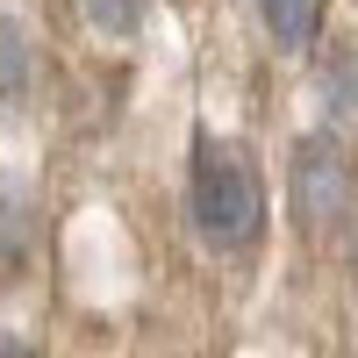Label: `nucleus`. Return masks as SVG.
Listing matches in <instances>:
<instances>
[{
    "instance_id": "1a4fd4ad",
    "label": "nucleus",
    "mask_w": 358,
    "mask_h": 358,
    "mask_svg": "<svg viewBox=\"0 0 358 358\" xmlns=\"http://www.w3.org/2000/svg\"><path fill=\"white\" fill-rule=\"evenodd\" d=\"M351 280H358V258H351Z\"/></svg>"
},
{
    "instance_id": "7ed1b4c3",
    "label": "nucleus",
    "mask_w": 358,
    "mask_h": 358,
    "mask_svg": "<svg viewBox=\"0 0 358 358\" xmlns=\"http://www.w3.org/2000/svg\"><path fill=\"white\" fill-rule=\"evenodd\" d=\"M315 86H322V115H330L337 129H358V36H344V43L322 50Z\"/></svg>"
},
{
    "instance_id": "0eeeda50",
    "label": "nucleus",
    "mask_w": 358,
    "mask_h": 358,
    "mask_svg": "<svg viewBox=\"0 0 358 358\" xmlns=\"http://www.w3.org/2000/svg\"><path fill=\"white\" fill-rule=\"evenodd\" d=\"M143 8L151 0H79V15L101 29V36H136L143 29Z\"/></svg>"
},
{
    "instance_id": "f257e3e1",
    "label": "nucleus",
    "mask_w": 358,
    "mask_h": 358,
    "mask_svg": "<svg viewBox=\"0 0 358 358\" xmlns=\"http://www.w3.org/2000/svg\"><path fill=\"white\" fill-rule=\"evenodd\" d=\"M187 215L208 244L222 251H251L265 236V187L258 165L236 151L229 136H194L187 151Z\"/></svg>"
},
{
    "instance_id": "20e7f679",
    "label": "nucleus",
    "mask_w": 358,
    "mask_h": 358,
    "mask_svg": "<svg viewBox=\"0 0 358 358\" xmlns=\"http://www.w3.org/2000/svg\"><path fill=\"white\" fill-rule=\"evenodd\" d=\"M29 251H36V208L22 201V187H8L0 179V280H15Z\"/></svg>"
},
{
    "instance_id": "423d86ee",
    "label": "nucleus",
    "mask_w": 358,
    "mask_h": 358,
    "mask_svg": "<svg viewBox=\"0 0 358 358\" xmlns=\"http://www.w3.org/2000/svg\"><path fill=\"white\" fill-rule=\"evenodd\" d=\"M258 15H265L280 50H308L315 29H322V0H258Z\"/></svg>"
},
{
    "instance_id": "39448f33",
    "label": "nucleus",
    "mask_w": 358,
    "mask_h": 358,
    "mask_svg": "<svg viewBox=\"0 0 358 358\" xmlns=\"http://www.w3.org/2000/svg\"><path fill=\"white\" fill-rule=\"evenodd\" d=\"M29 86H36V36L15 15H0V101H22Z\"/></svg>"
},
{
    "instance_id": "f03ea898",
    "label": "nucleus",
    "mask_w": 358,
    "mask_h": 358,
    "mask_svg": "<svg viewBox=\"0 0 358 358\" xmlns=\"http://www.w3.org/2000/svg\"><path fill=\"white\" fill-rule=\"evenodd\" d=\"M287 201L301 236H344L358 222V165L337 136H301L287 165Z\"/></svg>"
},
{
    "instance_id": "6e6552de",
    "label": "nucleus",
    "mask_w": 358,
    "mask_h": 358,
    "mask_svg": "<svg viewBox=\"0 0 358 358\" xmlns=\"http://www.w3.org/2000/svg\"><path fill=\"white\" fill-rule=\"evenodd\" d=\"M0 358H43L36 344H22V337H8V330H0Z\"/></svg>"
}]
</instances>
